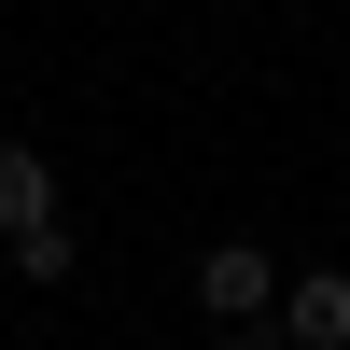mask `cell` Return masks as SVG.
Returning a JSON list of instances; mask_svg holds the SVG:
<instances>
[{"instance_id": "1", "label": "cell", "mask_w": 350, "mask_h": 350, "mask_svg": "<svg viewBox=\"0 0 350 350\" xmlns=\"http://www.w3.org/2000/svg\"><path fill=\"white\" fill-rule=\"evenodd\" d=\"M280 295H295V280H280L252 239H211V252H196V308H211V323L252 336V323H280Z\"/></svg>"}, {"instance_id": "2", "label": "cell", "mask_w": 350, "mask_h": 350, "mask_svg": "<svg viewBox=\"0 0 350 350\" xmlns=\"http://www.w3.org/2000/svg\"><path fill=\"white\" fill-rule=\"evenodd\" d=\"M280 350H350V267H295V295H280Z\"/></svg>"}, {"instance_id": "3", "label": "cell", "mask_w": 350, "mask_h": 350, "mask_svg": "<svg viewBox=\"0 0 350 350\" xmlns=\"http://www.w3.org/2000/svg\"><path fill=\"white\" fill-rule=\"evenodd\" d=\"M28 224H70V211H56V168L28 140H0V239H28Z\"/></svg>"}, {"instance_id": "4", "label": "cell", "mask_w": 350, "mask_h": 350, "mask_svg": "<svg viewBox=\"0 0 350 350\" xmlns=\"http://www.w3.org/2000/svg\"><path fill=\"white\" fill-rule=\"evenodd\" d=\"M0 252H14L28 280H70V224H28V239H0Z\"/></svg>"}]
</instances>
